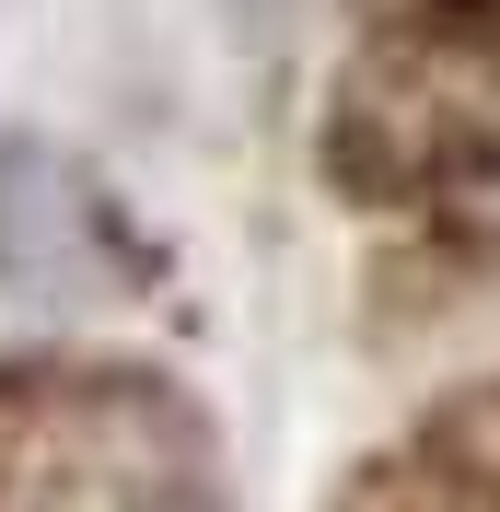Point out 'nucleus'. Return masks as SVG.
Listing matches in <instances>:
<instances>
[{
    "instance_id": "nucleus-1",
    "label": "nucleus",
    "mask_w": 500,
    "mask_h": 512,
    "mask_svg": "<svg viewBox=\"0 0 500 512\" xmlns=\"http://www.w3.org/2000/svg\"><path fill=\"white\" fill-rule=\"evenodd\" d=\"M82 256V210H70L47 152H0V291H59Z\"/></svg>"
}]
</instances>
